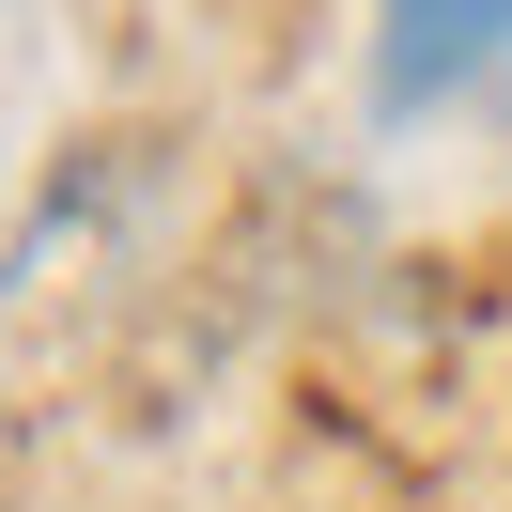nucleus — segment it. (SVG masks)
Here are the masks:
<instances>
[{
    "instance_id": "f257e3e1",
    "label": "nucleus",
    "mask_w": 512,
    "mask_h": 512,
    "mask_svg": "<svg viewBox=\"0 0 512 512\" xmlns=\"http://www.w3.org/2000/svg\"><path fill=\"white\" fill-rule=\"evenodd\" d=\"M497 63H512V0H373V109L388 125L481 94Z\"/></svg>"
}]
</instances>
